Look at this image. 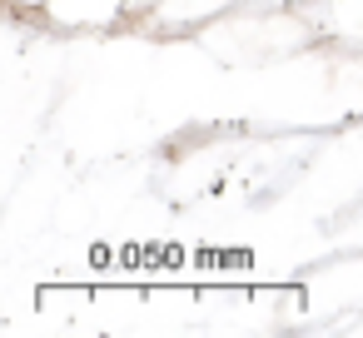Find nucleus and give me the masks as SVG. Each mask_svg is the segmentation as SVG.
Here are the masks:
<instances>
[{"mask_svg":"<svg viewBox=\"0 0 363 338\" xmlns=\"http://www.w3.org/2000/svg\"><path fill=\"white\" fill-rule=\"evenodd\" d=\"M125 16H130V0H50L40 21L55 30H110Z\"/></svg>","mask_w":363,"mask_h":338,"instance_id":"f257e3e1","label":"nucleus"},{"mask_svg":"<svg viewBox=\"0 0 363 338\" xmlns=\"http://www.w3.org/2000/svg\"><path fill=\"white\" fill-rule=\"evenodd\" d=\"M229 6H239V0H160L150 16H155L160 26H169V30H194V26L219 21Z\"/></svg>","mask_w":363,"mask_h":338,"instance_id":"f03ea898","label":"nucleus"},{"mask_svg":"<svg viewBox=\"0 0 363 338\" xmlns=\"http://www.w3.org/2000/svg\"><path fill=\"white\" fill-rule=\"evenodd\" d=\"M45 6H50V0H11L16 16H45Z\"/></svg>","mask_w":363,"mask_h":338,"instance_id":"7ed1b4c3","label":"nucleus"},{"mask_svg":"<svg viewBox=\"0 0 363 338\" xmlns=\"http://www.w3.org/2000/svg\"><path fill=\"white\" fill-rule=\"evenodd\" d=\"M259 6H284V0H259Z\"/></svg>","mask_w":363,"mask_h":338,"instance_id":"39448f33","label":"nucleus"},{"mask_svg":"<svg viewBox=\"0 0 363 338\" xmlns=\"http://www.w3.org/2000/svg\"><path fill=\"white\" fill-rule=\"evenodd\" d=\"M160 0H130V16H145V11H155Z\"/></svg>","mask_w":363,"mask_h":338,"instance_id":"20e7f679","label":"nucleus"}]
</instances>
